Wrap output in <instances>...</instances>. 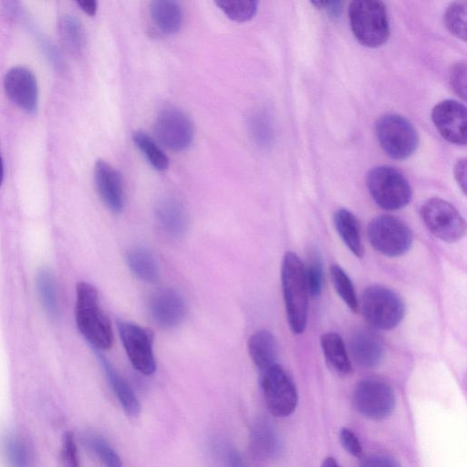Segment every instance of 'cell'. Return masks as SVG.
<instances>
[{
    "mask_svg": "<svg viewBox=\"0 0 467 467\" xmlns=\"http://www.w3.org/2000/svg\"><path fill=\"white\" fill-rule=\"evenodd\" d=\"M359 467H401V465L389 455L376 453L364 458Z\"/></svg>",
    "mask_w": 467,
    "mask_h": 467,
    "instance_id": "39",
    "label": "cell"
},
{
    "mask_svg": "<svg viewBox=\"0 0 467 467\" xmlns=\"http://www.w3.org/2000/svg\"><path fill=\"white\" fill-rule=\"evenodd\" d=\"M322 351L327 366L335 373L345 376L352 366L342 337L335 332H327L320 337Z\"/></svg>",
    "mask_w": 467,
    "mask_h": 467,
    "instance_id": "20",
    "label": "cell"
},
{
    "mask_svg": "<svg viewBox=\"0 0 467 467\" xmlns=\"http://www.w3.org/2000/svg\"><path fill=\"white\" fill-rule=\"evenodd\" d=\"M36 290L43 308L51 318L58 316V300L55 277L50 270L43 268L36 275Z\"/></svg>",
    "mask_w": 467,
    "mask_h": 467,
    "instance_id": "26",
    "label": "cell"
},
{
    "mask_svg": "<svg viewBox=\"0 0 467 467\" xmlns=\"http://www.w3.org/2000/svg\"><path fill=\"white\" fill-rule=\"evenodd\" d=\"M281 284L288 325L294 334L299 335L306 326L309 293L305 265L293 252L284 255Z\"/></svg>",
    "mask_w": 467,
    "mask_h": 467,
    "instance_id": "2",
    "label": "cell"
},
{
    "mask_svg": "<svg viewBox=\"0 0 467 467\" xmlns=\"http://www.w3.org/2000/svg\"><path fill=\"white\" fill-rule=\"evenodd\" d=\"M443 22L447 30L455 37L466 40V2H453L443 14Z\"/></svg>",
    "mask_w": 467,
    "mask_h": 467,
    "instance_id": "32",
    "label": "cell"
},
{
    "mask_svg": "<svg viewBox=\"0 0 467 467\" xmlns=\"http://www.w3.org/2000/svg\"><path fill=\"white\" fill-rule=\"evenodd\" d=\"M352 403L364 417L382 420L392 413L396 397L391 386L383 379L366 378L356 385Z\"/></svg>",
    "mask_w": 467,
    "mask_h": 467,
    "instance_id": "10",
    "label": "cell"
},
{
    "mask_svg": "<svg viewBox=\"0 0 467 467\" xmlns=\"http://www.w3.org/2000/svg\"><path fill=\"white\" fill-rule=\"evenodd\" d=\"M366 184L374 202L387 211L401 209L412 198V189L407 178L400 171L389 165L370 169Z\"/></svg>",
    "mask_w": 467,
    "mask_h": 467,
    "instance_id": "4",
    "label": "cell"
},
{
    "mask_svg": "<svg viewBox=\"0 0 467 467\" xmlns=\"http://www.w3.org/2000/svg\"><path fill=\"white\" fill-rule=\"evenodd\" d=\"M449 82L453 91L462 100L466 99V62L464 60L452 64L449 70Z\"/></svg>",
    "mask_w": 467,
    "mask_h": 467,
    "instance_id": "36",
    "label": "cell"
},
{
    "mask_svg": "<svg viewBox=\"0 0 467 467\" xmlns=\"http://www.w3.org/2000/svg\"><path fill=\"white\" fill-rule=\"evenodd\" d=\"M88 443L106 467H122L121 460L116 451L101 437L92 436Z\"/></svg>",
    "mask_w": 467,
    "mask_h": 467,
    "instance_id": "35",
    "label": "cell"
},
{
    "mask_svg": "<svg viewBox=\"0 0 467 467\" xmlns=\"http://www.w3.org/2000/svg\"><path fill=\"white\" fill-rule=\"evenodd\" d=\"M99 358L122 410L128 416L137 417L140 412V405L132 388L103 356L99 355Z\"/></svg>",
    "mask_w": 467,
    "mask_h": 467,
    "instance_id": "19",
    "label": "cell"
},
{
    "mask_svg": "<svg viewBox=\"0 0 467 467\" xmlns=\"http://www.w3.org/2000/svg\"><path fill=\"white\" fill-rule=\"evenodd\" d=\"M349 25L356 39L368 47L384 45L389 36L388 13L383 2L352 1L348 9Z\"/></svg>",
    "mask_w": 467,
    "mask_h": 467,
    "instance_id": "3",
    "label": "cell"
},
{
    "mask_svg": "<svg viewBox=\"0 0 467 467\" xmlns=\"http://www.w3.org/2000/svg\"><path fill=\"white\" fill-rule=\"evenodd\" d=\"M150 13L155 26L164 34L177 33L182 23V9L174 0H154L150 5Z\"/></svg>",
    "mask_w": 467,
    "mask_h": 467,
    "instance_id": "21",
    "label": "cell"
},
{
    "mask_svg": "<svg viewBox=\"0 0 467 467\" xmlns=\"http://www.w3.org/2000/svg\"><path fill=\"white\" fill-rule=\"evenodd\" d=\"M3 176H4V167H3V161L0 154V185L3 182Z\"/></svg>",
    "mask_w": 467,
    "mask_h": 467,
    "instance_id": "45",
    "label": "cell"
},
{
    "mask_svg": "<svg viewBox=\"0 0 467 467\" xmlns=\"http://www.w3.org/2000/svg\"><path fill=\"white\" fill-rule=\"evenodd\" d=\"M132 140L148 162L155 170L162 171L168 168V157L155 140L144 130H135L132 133Z\"/></svg>",
    "mask_w": 467,
    "mask_h": 467,
    "instance_id": "27",
    "label": "cell"
},
{
    "mask_svg": "<svg viewBox=\"0 0 467 467\" xmlns=\"http://www.w3.org/2000/svg\"><path fill=\"white\" fill-rule=\"evenodd\" d=\"M214 4L228 18L239 23L252 19L258 7L254 0H216Z\"/></svg>",
    "mask_w": 467,
    "mask_h": 467,
    "instance_id": "31",
    "label": "cell"
},
{
    "mask_svg": "<svg viewBox=\"0 0 467 467\" xmlns=\"http://www.w3.org/2000/svg\"><path fill=\"white\" fill-rule=\"evenodd\" d=\"M126 261L131 273L146 283H155L160 277V266L155 255L146 247L130 249Z\"/></svg>",
    "mask_w": 467,
    "mask_h": 467,
    "instance_id": "24",
    "label": "cell"
},
{
    "mask_svg": "<svg viewBox=\"0 0 467 467\" xmlns=\"http://www.w3.org/2000/svg\"><path fill=\"white\" fill-rule=\"evenodd\" d=\"M75 319L79 332L94 348L105 350L111 347L110 321L99 305L97 289L87 282L76 286Z\"/></svg>",
    "mask_w": 467,
    "mask_h": 467,
    "instance_id": "1",
    "label": "cell"
},
{
    "mask_svg": "<svg viewBox=\"0 0 467 467\" xmlns=\"http://www.w3.org/2000/svg\"><path fill=\"white\" fill-rule=\"evenodd\" d=\"M251 446L259 457L270 458L278 451V439L274 428L265 420L254 423L251 431Z\"/></svg>",
    "mask_w": 467,
    "mask_h": 467,
    "instance_id": "25",
    "label": "cell"
},
{
    "mask_svg": "<svg viewBox=\"0 0 467 467\" xmlns=\"http://www.w3.org/2000/svg\"><path fill=\"white\" fill-rule=\"evenodd\" d=\"M335 228L346 246L357 257L363 256L359 224L355 214L348 209L337 210L333 216Z\"/></svg>",
    "mask_w": 467,
    "mask_h": 467,
    "instance_id": "23",
    "label": "cell"
},
{
    "mask_svg": "<svg viewBox=\"0 0 467 467\" xmlns=\"http://www.w3.org/2000/svg\"><path fill=\"white\" fill-rule=\"evenodd\" d=\"M305 275L309 295L318 296L323 288L324 272L322 261L317 253L311 255L306 266L305 265Z\"/></svg>",
    "mask_w": 467,
    "mask_h": 467,
    "instance_id": "34",
    "label": "cell"
},
{
    "mask_svg": "<svg viewBox=\"0 0 467 467\" xmlns=\"http://www.w3.org/2000/svg\"><path fill=\"white\" fill-rule=\"evenodd\" d=\"M58 32L62 43L71 53L79 54L84 46V31L80 22L69 15L63 16L58 22Z\"/></svg>",
    "mask_w": 467,
    "mask_h": 467,
    "instance_id": "29",
    "label": "cell"
},
{
    "mask_svg": "<svg viewBox=\"0 0 467 467\" xmlns=\"http://www.w3.org/2000/svg\"><path fill=\"white\" fill-rule=\"evenodd\" d=\"M4 87L9 99L27 113L37 107V85L34 74L23 67L11 68L4 79Z\"/></svg>",
    "mask_w": 467,
    "mask_h": 467,
    "instance_id": "15",
    "label": "cell"
},
{
    "mask_svg": "<svg viewBox=\"0 0 467 467\" xmlns=\"http://www.w3.org/2000/svg\"><path fill=\"white\" fill-rule=\"evenodd\" d=\"M361 311L366 321L374 328L390 330L403 319L405 306L401 297L391 288L372 285L363 291Z\"/></svg>",
    "mask_w": 467,
    "mask_h": 467,
    "instance_id": "5",
    "label": "cell"
},
{
    "mask_svg": "<svg viewBox=\"0 0 467 467\" xmlns=\"http://www.w3.org/2000/svg\"><path fill=\"white\" fill-rule=\"evenodd\" d=\"M368 238L376 251L389 257L406 254L413 242L410 227L400 218L389 214L379 215L369 222Z\"/></svg>",
    "mask_w": 467,
    "mask_h": 467,
    "instance_id": "7",
    "label": "cell"
},
{
    "mask_svg": "<svg viewBox=\"0 0 467 467\" xmlns=\"http://www.w3.org/2000/svg\"><path fill=\"white\" fill-rule=\"evenodd\" d=\"M155 215L161 230L171 238H181L188 227V216L183 204L174 197H165L156 205Z\"/></svg>",
    "mask_w": 467,
    "mask_h": 467,
    "instance_id": "18",
    "label": "cell"
},
{
    "mask_svg": "<svg viewBox=\"0 0 467 467\" xmlns=\"http://www.w3.org/2000/svg\"><path fill=\"white\" fill-rule=\"evenodd\" d=\"M431 119L444 140L456 145L466 144V107L462 103L455 99L437 103Z\"/></svg>",
    "mask_w": 467,
    "mask_h": 467,
    "instance_id": "13",
    "label": "cell"
},
{
    "mask_svg": "<svg viewBox=\"0 0 467 467\" xmlns=\"http://www.w3.org/2000/svg\"><path fill=\"white\" fill-rule=\"evenodd\" d=\"M119 333L122 345L132 367L140 373L149 376L156 370L152 349L153 337L148 329L131 323L119 321Z\"/></svg>",
    "mask_w": 467,
    "mask_h": 467,
    "instance_id": "12",
    "label": "cell"
},
{
    "mask_svg": "<svg viewBox=\"0 0 467 467\" xmlns=\"http://www.w3.org/2000/svg\"><path fill=\"white\" fill-rule=\"evenodd\" d=\"M227 467H247L241 453L235 449L228 450L226 453Z\"/></svg>",
    "mask_w": 467,
    "mask_h": 467,
    "instance_id": "42",
    "label": "cell"
},
{
    "mask_svg": "<svg viewBox=\"0 0 467 467\" xmlns=\"http://www.w3.org/2000/svg\"><path fill=\"white\" fill-rule=\"evenodd\" d=\"M154 130L158 140L172 151L187 150L194 136L193 124L190 117L175 107H165L159 111Z\"/></svg>",
    "mask_w": 467,
    "mask_h": 467,
    "instance_id": "11",
    "label": "cell"
},
{
    "mask_svg": "<svg viewBox=\"0 0 467 467\" xmlns=\"http://www.w3.org/2000/svg\"><path fill=\"white\" fill-rule=\"evenodd\" d=\"M1 451L6 467H28V451L18 435L10 433L4 436Z\"/></svg>",
    "mask_w": 467,
    "mask_h": 467,
    "instance_id": "28",
    "label": "cell"
},
{
    "mask_svg": "<svg viewBox=\"0 0 467 467\" xmlns=\"http://www.w3.org/2000/svg\"><path fill=\"white\" fill-rule=\"evenodd\" d=\"M349 349L355 362L362 368L378 366L384 357L380 338L368 330H358L349 340Z\"/></svg>",
    "mask_w": 467,
    "mask_h": 467,
    "instance_id": "17",
    "label": "cell"
},
{
    "mask_svg": "<svg viewBox=\"0 0 467 467\" xmlns=\"http://www.w3.org/2000/svg\"><path fill=\"white\" fill-rule=\"evenodd\" d=\"M420 215L427 229L438 239L455 243L465 234L466 223L458 210L449 202L433 197L426 200Z\"/></svg>",
    "mask_w": 467,
    "mask_h": 467,
    "instance_id": "9",
    "label": "cell"
},
{
    "mask_svg": "<svg viewBox=\"0 0 467 467\" xmlns=\"http://www.w3.org/2000/svg\"><path fill=\"white\" fill-rule=\"evenodd\" d=\"M454 177L463 193L466 192V160L460 159L454 165Z\"/></svg>",
    "mask_w": 467,
    "mask_h": 467,
    "instance_id": "40",
    "label": "cell"
},
{
    "mask_svg": "<svg viewBox=\"0 0 467 467\" xmlns=\"http://www.w3.org/2000/svg\"><path fill=\"white\" fill-rule=\"evenodd\" d=\"M247 346L251 359L260 372L276 363V342L269 331L254 332L249 337Z\"/></svg>",
    "mask_w": 467,
    "mask_h": 467,
    "instance_id": "22",
    "label": "cell"
},
{
    "mask_svg": "<svg viewBox=\"0 0 467 467\" xmlns=\"http://www.w3.org/2000/svg\"><path fill=\"white\" fill-rule=\"evenodd\" d=\"M321 467H339L333 457H327L324 460Z\"/></svg>",
    "mask_w": 467,
    "mask_h": 467,
    "instance_id": "44",
    "label": "cell"
},
{
    "mask_svg": "<svg viewBox=\"0 0 467 467\" xmlns=\"http://www.w3.org/2000/svg\"><path fill=\"white\" fill-rule=\"evenodd\" d=\"M149 311L159 327L172 328L184 319L187 312L186 301L176 289L161 288L150 297Z\"/></svg>",
    "mask_w": 467,
    "mask_h": 467,
    "instance_id": "14",
    "label": "cell"
},
{
    "mask_svg": "<svg viewBox=\"0 0 467 467\" xmlns=\"http://www.w3.org/2000/svg\"><path fill=\"white\" fill-rule=\"evenodd\" d=\"M94 182L103 203L113 213H120L125 205V192L121 174L112 165L98 160L94 167Z\"/></svg>",
    "mask_w": 467,
    "mask_h": 467,
    "instance_id": "16",
    "label": "cell"
},
{
    "mask_svg": "<svg viewBox=\"0 0 467 467\" xmlns=\"http://www.w3.org/2000/svg\"><path fill=\"white\" fill-rule=\"evenodd\" d=\"M60 459L63 467H80L74 435L70 431L63 435Z\"/></svg>",
    "mask_w": 467,
    "mask_h": 467,
    "instance_id": "37",
    "label": "cell"
},
{
    "mask_svg": "<svg viewBox=\"0 0 467 467\" xmlns=\"http://www.w3.org/2000/svg\"><path fill=\"white\" fill-rule=\"evenodd\" d=\"M248 130L253 140L259 146H266L272 140V129L267 116L261 111L248 119Z\"/></svg>",
    "mask_w": 467,
    "mask_h": 467,
    "instance_id": "33",
    "label": "cell"
},
{
    "mask_svg": "<svg viewBox=\"0 0 467 467\" xmlns=\"http://www.w3.org/2000/svg\"><path fill=\"white\" fill-rule=\"evenodd\" d=\"M339 440L344 449L354 457H360L363 450L356 434L348 428H342L339 431Z\"/></svg>",
    "mask_w": 467,
    "mask_h": 467,
    "instance_id": "38",
    "label": "cell"
},
{
    "mask_svg": "<svg viewBox=\"0 0 467 467\" xmlns=\"http://www.w3.org/2000/svg\"><path fill=\"white\" fill-rule=\"evenodd\" d=\"M313 5L318 9H324L329 16H337L341 11V2L339 1H314Z\"/></svg>",
    "mask_w": 467,
    "mask_h": 467,
    "instance_id": "41",
    "label": "cell"
},
{
    "mask_svg": "<svg viewBox=\"0 0 467 467\" xmlns=\"http://www.w3.org/2000/svg\"><path fill=\"white\" fill-rule=\"evenodd\" d=\"M79 7L88 16H94L98 9V3L95 0H80L77 2Z\"/></svg>",
    "mask_w": 467,
    "mask_h": 467,
    "instance_id": "43",
    "label": "cell"
},
{
    "mask_svg": "<svg viewBox=\"0 0 467 467\" xmlns=\"http://www.w3.org/2000/svg\"><path fill=\"white\" fill-rule=\"evenodd\" d=\"M330 277L335 290L347 306L353 312L358 308L356 291L348 274L337 265L330 267Z\"/></svg>",
    "mask_w": 467,
    "mask_h": 467,
    "instance_id": "30",
    "label": "cell"
},
{
    "mask_svg": "<svg viewBox=\"0 0 467 467\" xmlns=\"http://www.w3.org/2000/svg\"><path fill=\"white\" fill-rule=\"evenodd\" d=\"M261 389L265 405L275 417H287L296 408L298 395L290 375L277 363L261 372Z\"/></svg>",
    "mask_w": 467,
    "mask_h": 467,
    "instance_id": "8",
    "label": "cell"
},
{
    "mask_svg": "<svg viewBox=\"0 0 467 467\" xmlns=\"http://www.w3.org/2000/svg\"><path fill=\"white\" fill-rule=\"evenodd\" d=\"M378 141L384 152L395 160L409 158L419 145V135L405 117L389 113L380 116L375 124Z\"/></svg>",
    "mask_w": 467,
    "mask_h": 467,
    "instance_id": "6",
    "label": "cell"
}]
</instances>
